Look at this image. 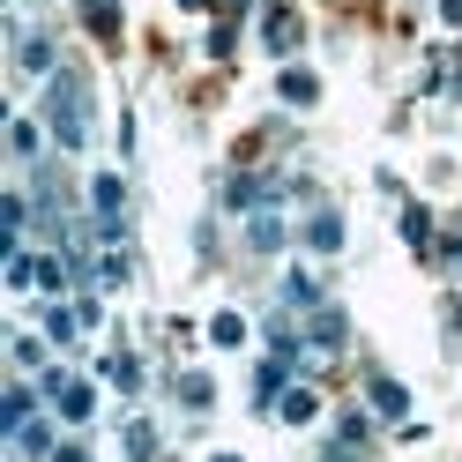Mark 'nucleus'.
Wrapping results in <instances>:
<instances>
[{
	"label": "nucleus",
	"mask_w": 462,
	"mask_h": 462,
	"mask_svg": "<svg viewBox=\"0 0 462 462\" xmlns=\"http://www.w3.org/2000/svg\"><path fill=\"white\" fill-rule=\"evenodd\" d=\"M45 127H52L60 150H82V142H90V82H82L75 68H60L45 82Z\"/></svg>",
	"instance_id": "nucleus-1"
},
{
	"label": "nucleus",
	"mask_w": 462,
	"mask_h": 462,
	"mask_svg": "<svg viewBox=\"0 0 462 462\" xmlns=\"http://www.w3.org/2000/svg\"><path fill=\"white\" fill-rule=\"evenodd\" d=\"M343 336H351V321H343V306H313V321H306V343H321V351H336Z\"/></svg>",
	"instance_id": "nucleus-2"
},
{
	"label": "nucleus",
	"mask_w": 462,
	"mask_h": 462,
	"mask_svg": "<svg viewBox=\"0 0 462 462\" xmlns=\"http://www.w3.org/2000/svg\"><path fill=\"white\" fill-rule=\"evenodd\" d=\"M45 388H52V402H60V418H68V425L90 418V388H82V381H60V373H52Z\"/></svg>",
	"instance_id": "nucleus-3"
},
{
	"label": "nucleus",
	"mask_w": 462,
	"mask_h": 462,
	"mask_svg": "<svg viewBox=\"0 0 462 462\" xmlns=\"http://www.w3.org/2000/svg\"><path fill=\"white\" fill-rule=\"evenodd\" d=\"M246 246H254V254H276V246H283V217H276V209H254V217H246Z\"/></svg>",
	"instance_id": "nucleus-4"
},
{
	"label": "nucleus",
	"mask_w": 462,
	"mask_h": 462,
	"mask_svg": "<svg viewBox=\"0 0 462 462\" xmlns=\"http://www.w3.org/2000/svg\"><path fill=\"white\" fill-rule=\"evenodd\" d=\"M306 246H313V254H336V246H343V217H336V209H313V217H306Z\"/></svg>",
	"instance_id": "nucleus-5"
},
{
	"label": "nucleus",
	"mask_w": 462,
	"mask_h": 462,
	"mask_svg": "<svg viewBox=\"0 0 462 462\" xmlns=\"http://www.w3.org/2000/svg\"><path fill=\"white\" fill-rule=\"evenodd\" d=\"M15 68H23V75H52V45H45L38 31H23V38H15Z\"/></svg>",
	"instance_id": "nucleus-6"
},
{
	"label": "nucleus",
	"mask_w": 462,
	"mask_h": 462,
	"mask_svg": "<svg viewBox=\"0 0 462 462\" xmlns=\"http://www.w3.org/2000/svg\"><path fill=\"white\" fill-rule=\"evenodd\" d=\"M276 418H283V425H313V418H321V402H313V388H283Z\"/></svg>",
	"instance_id": "nucleus-7"
},
{
	"label": "nucleus",
	"mask_w": 462,
	"mask_h": 462,
	"mask_svg": "<svg viewBox=\"0 0 462 462\" xmlns=\"http://www.w3.org/2000/svg\"><path fill=\"white\" fill-rule=\"evenodd\" d=\"M291 45H299V15L276 0V8H269V52H291Z\"/></svg>",
	"instance_id": "nucleus-8"
},
{
	"label": "nucleus",
	"mask_w": 462,
	"mask_h": 462,
	"mask_svg": "<svg viewBox=\"0 0 462 462\" xmlns=\"http://www.w3.org/2000/svg\"><path fill=\"white\" fill-rule=\"evenodd\" d=\"M82 23L97 38H120V0H82Z\"/></svg>",
	"instance_id": "nucleus-9"
},
{
	"label": "nucleus",
	"mask_w": 462,
	"mask_h": 462,
	"mask_svg": "<svg viewBox=\"0 0 462 462\" xmlns=\"http://www.w3.org/2000/svg\"><path fill=\"white\" fill-rule=\"evenodd\" d=\"M276 90H283V105H313V97H321V82H313L306 68H283V82H276Z\"/></svg>",
	"instance_id": "nucleus-10"
},
{
	"label": "nucleus",
	"mask_w": 462,
	"mask_h": 462,
	"mask_svg": "<svg viewBox=\"0 0 462 462\" xmlns=\"http://www.w3.org/2000/svg\"><path fill=\"white\" fill-rule=\"evenodd\" d=\"M31 418H38V402H31V388H8V402H0V425H8V432H23Z\"/></svg>",
	"instance_id": "nucleus-11"
},
{
	"label": "nucleus",
	"mask_w": 462,
	"mask_h": 462,
	"mask_svg": "<svg viewBox=\"0 0 462 462\" xmlns=\"http://www.w3.org/2000/svg\"><path fill=\"white\" fill-rule=\"evenodd\" d=\"M180 402H187V411H209V402H217V381H209V373H180Z\"/></svg>",
	"instance_id": "nucleus-12"
},
{
	"label": "nucleus",
	"mask_w": 462,
	"mask_h": 462,
	"mask_svg": "<svg viewBox=\"0 0 462 462\" xmlns=\"http://www.w3.org/2000/svg\"><path fill=\"white\" fill-rule=\"evenodd\" d=\"M373 411H381V418H402V411H411L402 381H388V373H381V381H373Z\"/></svg>",
	"instance_id": "nucleus-13"
},
{
	"label": "nucleus",
	"mask_w": 462,
	"mask_h": 462,
	"mask_svg": "<svg viewBox=\"0 0 462 462\" xmlns=\"http://www.w3.org/2000/svg\"><path fill=\"white\" fill-rule=\"evenodd\" d=\"M283 306H321V283H313V276H283Z\"/></svg>",
	"instance_id": "nucleus-14"
},
{
	"label": "nucleus",
	"mask_w": 462,
	"mask_h": 462,
	"mask_svg": "<svg viewBox=\"0 0 462 462\" xmlns=\"http://www.w3.org/2000/svg\"><path fill=\"white\" fill-rule=\"evenodd\" d=\"M402 239H411V246H418V254H425V246H432V217H425V209H418V201H411V209H402Z\"/></svg>",
	"instance_id": "nucleus-15"
},
{
	"label": "nucleus",
	"mask_w": 462,
	"mask_h": 462,
	"mask_svg": "<svg viewBox=\"0 0 462 462\" xmlns=\"http://www.w3.org/2000/svg\"><path fill=\"white\" fill-rule=\"evenodd\" d=\"M127 462H157V432L150 425H127Z\"/></svg>",
	"instance_id": "nucleus-16"
},
{
	"label": "nucleus",
	"mask_w": 462,
	"mask_h": 462,
	"mask_svg": "<svg viewBox=\"0 0 462 462\" xmlns=\"http://www.w3.org/2000/svg\"><path fill=\"white\" fill-rule=\"evenodd\" d=\"M209 343H246V321H239V313H217V321H209Z\"/></svg>",
	"instance_id": "nucleus-17"
},
{
	"label": "nucleus",
	"mask_w": 462,
	"mask_h": 462,
	"mask_svg": "<svg viewBox=\"0 0 462 462\" xmlns=\"http://www.w3.org/2000/svg\"><path fill=\"white\" fill-rule=\"evenodd\" d=\"M75 328H82V313H60V306H52V313H45V336H52V343H68Z\"/></svg>",
	"instance_id": "nucleus-18"
},
{
	"label": "nucleus",
	"mask_w": 462,
	"mask_h": 462,
	"mask_svg": "<svg viewBox=\"0 0 462 462\" xmlns=\"http://www.w3.org/2000/svg\"><path fill=\"white\" fill-rule=\"evenodd\" d=\"M105 381H120V388H134V381H142V365H134V358H120V351H112V358H105Z\"/></svg>",
	"instance_id": "nucleus-19"
},
{
	"label": "nucleus",
	"mask_w": 462,
	"mask_h": 462,
	"mask_svg": "<svg viewBox=\"0 0 462 462\" xmlns=\"http://www.w3.org/2000/svg\"><path fill=\"white\" fill-rule=\"evenodd\" d=\"M45 440H52V432H45L38 418H31V425H23V432H15V448H23V455H45Z\"/></svg>",
	"instance_id": "nucleus-20"
},
{
	"label": "nucleus",
	"mask_w": 462,
	"mask_h": 462,
	"mask_svg": "<svg viewBox=\"0 0 462 462\" xmlns=\"http://www.w3.org/2000/svg\"><path fill=\"white\" fill-rule=\"evenodd\" d=\"M8 283H15V291H23V283H38V262H31V254H8Z\"/></svg>",
	"instance_id": "nucleus-21"
},
{
	"label": "nucleus",
	"mask_w": 462,
	"mask_h": 462,
	"mask_svg": "<svg viewBox=\"0 0 462 462\" xmlns=\"http://www.w3.org/2000/svg\"><path fill=\"white\" fill-rule=\"evenodd\" d=\"M0 231H8V239L23 231V194H8V201H0Z\"/></svg>",
	"instance_id": "nucleus-22"
},
{
	"label": "nucleus",
	"mask_w": 462,
	"mask_h": 462,
	"mask_svg": "<svg viewBox=\"0 0 462 462\" xmlns=\"http://www.w3.org/2000/svg\"><path fill=\"white\" fill-rule=\"evenodd\" d=\"M440 15H448V23H462V0H440Z\"/></svg>",
	"instance_id": "nucleus-23"
},
{
	"label": "nucleus",
	"mask_w": 462,
	"mask_h": 462,
	"mask_svg": "<svg viewBox=\"0 0 462 462\" xmlns=\"http://www.w3.org/2000/svg\"><path fill=\"white\" fill-rule=\"evenodd\" d=\"M52 462H90V455H82V448H60V455H52Z\"/></svg>",
	"instance_id": "nucleus-24"
},
{
	"label": "nucleus",
	"mask_w": 462,
	"mask_h": 462,
	"mask_svg": "<svg viewBox=\"0 0 462 462\" xmlns=\"http://www.w3.org/2000/svg\"><path fill=\"white\" fill-rule=\"evenodd\" d=\"M180 8H201V0H180Z\"/></svg>",
	"instance_id": "nucleus-25"
},
{
	"label": "nucleus",
	"mask_w": 462,
	"mask_h": 462,
	"mask_svg": "<svg viewBox=\"0 0 462 462\" xmlns=\"http://www.w3.org/2000/svg\"><path fill=\"white\" fill-rule=\"evenodd\" d=\"M217 462H239V455H217Z\"/></svg>",
	"instance_id": "nucleus-26"
}]
</instances>
